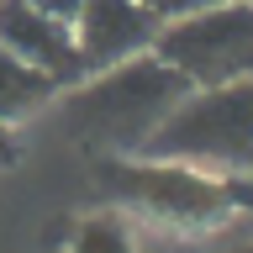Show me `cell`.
Instances as JSON below:
<instances>
[{
    "label": "cell",
    "instance_id": "obj_3",
    "mask_svg": "<svg viewBox=\"0 0 253 253\" xmlns=\"http://www.w3.org/2000/svg\"><path fill=\"white\" fill-rule=\"evenodd\" d=\"M100 185L122 195L126 206L158 221H174V227H211L237 206H253V190L211 179L206 169L169 164V158H111L100 164Z\"/></svg>",
    "mask_w": 253,
    "mask_h": 253
},
{
    "label": "cell",
    "instance_id": "obj_7",
    "mask_svg": "<svg viewBox=\"0 0 253 253\" xmlns=\"http://www.w3.org/2000/svg\"><path fill=\"white\" fill-rule=\"evenodd\" d=\"M53 90H58V84H53L42 69H32V63H21L16 53L0 47V122L5 126H11L16 116H32Z\"/></svg>",
    "mask_w": 253,
    "mask_h": 253
},
{
    "label": "cell",
    "instance_id": "obj_4",
    "mask_svg": "<svg viewBox=\"0 0 253 253\" xmlns=\"http://www.w3.org/2000/svg\"><path fill=\"white\" fill-rule=\"evenodd\" d=\"M153 53L190 79V90L253 79V0H221L211 11L164 21Z\"/></svg>",
    "mask_w": 253,
    "mask_h": 253
},
{
    "label": "cell",
    "instance_id": "obj_2",
    "mask_svg": "<svg viewBox=\"0 0 253 253\" xmlns=\"http://www.w3.org/2000/svg\"><path fill=\"white\" fill-rule=\"evenodd\" d=\"M137 158H169L190 169H253V79L190 90L153 126Z\"/></svg>",
    "mask_w": 253,
    "mask_h": 253
},
{
    "label": "cell",
    "instance_id": "obj_5",
    "mask_svg": "<svg viewBox=\"0 0 253 253\" xmlns=\"http://www.w3.org/2000/svg\"><path fill=\"white\" fill-rule=\"evenodd\" d=\"M158 27L164 21L148 11V0H84L74 16V47L84 58V74L153 53Z\"/></svg>",
    "mask_w": 253,
    "mask_h": 253
},
{
    "label": "cell",
    "instance_id": "obj_9",
    "mask_svg": "<svg viewBox=\"0 0 253 253\" xmlns=\"http://www.w3.org/2000/svg\"><path fill=\"white\" fill-rule=\"evenodd\" d=\"M211 5H221V0H148V11H153L158 21H179V16L211 11Z\"/></svg>",
    "mask_w": 253,
    "mask_h": 253
},
{
    "label": "cell",
    "instance_id": "obj_8",
    "mask_svg": "<svg viewBox=\"0 0 253 253\" xmlns=\"http://www.w3.org/2000/svg\"><path fill=\"white\" fill-rule=\"evenodd\" d=\"M69 253H137V237L116 211H100V216H84L74 227Z\"/></svg>",
    "mask_w": 253,
    "mask_h": 253
},
{
    "label": "cell",
    "instance_id": "obj_10",
    "mask_svg": "<svg viewBox=\"0 0 253 253\" xmlns=\"http://www.w3.org/2000/svg\"><path fill=\"white\" fill-rule=\"evenodd\" d=\"M32 11H42V16H53V21H63V27H74V16H79V5L84 0H27Z\"/></svg>",
    "mask_w": 253,
    "mask_h": 253
},
{
    "label": "cell",
    "instance_id": "obj_6",
    "mask_svg": "<svg viewBox=\"0 0 253 253\" xmlns=\"http://www.w3.org/2000/svg\"><path fill=\"white\" fill-rule=\"evenodd\" d=\"M0 47L16 53L21 63H32V69H42L53 84L84 79V58L74 47V27L32 11L27 0H0Z\"/></svg>",
    "mask_w": 253,
    "mask_h": 253
},
{
    "label": "cell",
    "instance_id": "obj_11",
    "mask_svg": "<svg viewBox=\"0 0 253 253\" xmlns=\"http://www.w3.org/2000/svg\"><path fill=\"white\" fill-rule=\"evenodd\" d=\"M16 158V137H11V126L0 122V164H11Z\"/></svg>",
    "mask_w": 253,
    "mask_h": 253
},
{
    "label": "cell",
    "instance_id": "obj_12",
    "mask_svg": "<svg viewBox=\"0 0 253 253\" xmlns=\"http://www.w3.org/2000/svg\"><path fill=\"white\" fill-rule=\"evenodd\" d=\"M232 253H253V243H248V248H232Z\"/></svg>",
    "mask_w": 253,
    "mask_h": 253
},
{
    "label": "cell",
    "instance_id": "obj_1",
    "mask_svg": "<svg viewBox=\"0 0 253 253\" xmlns=\"http://www.w3.org/2000/svg\"><path fill=\"white\" fill-rule=\"evenodd\" d=\"M185 95H190V79L179 69H169L158 53H142V58H126L116 69H100L84 90L69 95L63 116H69V126L79 137L137 153L142 142L153 137V126Z\"/></svg>",
    "mask_w": 253,
    "mask_h": 253
}]
</instances>
